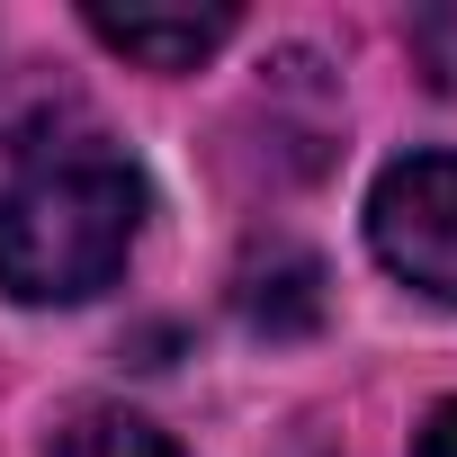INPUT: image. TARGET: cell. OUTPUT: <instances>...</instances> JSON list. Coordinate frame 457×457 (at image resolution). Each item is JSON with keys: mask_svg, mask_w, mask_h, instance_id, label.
Segmentation results:
<instances>
[{"mask_svg": "<svg viewBox=\"0 0 457 457\" xmlns=\"http://www.w3.org/2000/svg\"><path fill=\"white\" fill-rule=\"evenodd\" d=\"M144 234V170L99 144L37 153L0 188V287L19 305H90Z\"/></svg>", "mask_w": 457, "mask_h": 457, "instance_id": "6da1fadb", "label": "cell"}, {"mask_svg": "<svg viewBox=\"0 0 457 457\" xmlns=\"http://www.w3.org/2000/svg\"><path fill=\"white\" fill-rule=\"evenodd\" d=\"M368 243L412 296L457 305V153H403L377 170Z\"/></svg>", "mask_w": 457, "mask_h": 457, "instance_id": "7a4b0ae2", "label": "cell"}, {"mask_svg": "<svg viewBox=\"0 0 457 457\" xmlns=\"http://www.w3.org/2000/svg\"><path fill=\"white\" fill-rule=\"evenodd\" d=\"M90 37L99 46H117L126 63H144V72H197L224 37H234V10H162V0H135V10H117V0H90Z\"/></svg>", "mask_w": 457, "mask_h": 457, "instance_id": "3957f363", "label": "cell"}, {"mask_svg": "<svg viewBox=\"0 0 457 457\" xmlns=\"http://www.w3.org/2000/svg\"><path fill=\"white\" fill-rule=\"evenodd\" d=\"M54 457H179V439L170 430H153V421H135V412H81V421H63L54 430Z\"/></svg>", "mask_w": 457, "mask_h": 457, "instance_id": "277c9868", "label": "cell"}, {"mask_svg": "<svg viewBox=\"0 0 457 457\" xmlns=\"http://www.w3.org/2000/svg\"><path fill=\"white\" fill-rule=\"evenodd\" d=\"M412 46H421L430 81L457 99V10H421V19H412Z\"/></svg>", "mask_w": 457, "mask_h": 457, "instance_id": "5b68a950", "label": "cell"}, {"mask_svg": "<svg viewBox=\"0 0 457 457\" xmlns=\"http://www.w3.org/2000/svg\"><path fill=\"white\" fill-rule=\"evenodd\" d=\"M412 457H457V395H439L412 430Z\"/></svg>", "mask_w": 457, "mask_h": 457, "instance_id": "8992f818", "label": "cell"}]
</instances>
